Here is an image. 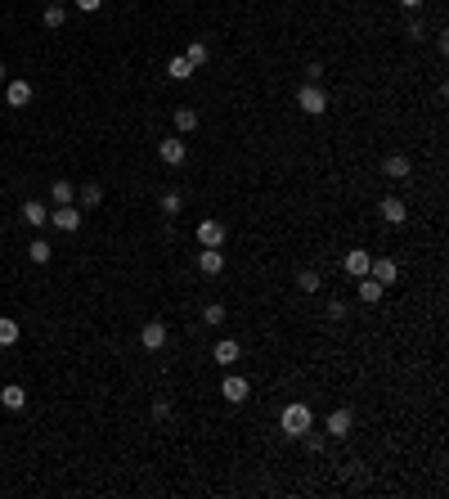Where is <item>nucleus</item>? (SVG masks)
Returning <instances> with one entry per match:
<instances>
[{
	"instance_id": "nucleus-1",
	"label": "nucleus",
	"mask_w": 449,
	"mask_h": 499,
	"mask_svg": "<svg viewBox=\"0 0 449 499\" xmlns=\"http://www.w3.org/2000/svg\"><path fill=\"white\" fill-rule=\"evenodd\" d=\"M279 427H283V436L301 441L305 432L314 427V414H310V405H301V400H292V405H288V409L279 414Z\"/></svg>"
},
{
	"instance_id": "nucleus-2",
	"label": "nucleus",
	"mask_w": 449,
	"mask_h": 499,
	"mask_svg": "<svg viewBox=\"0 0 449 499\" xmlns=\"http://www.w3.org/2000/svg\"><path fill=\"white\" fill-rule=\"evenodd\" d=\"M297 108L310 113V117H319V113H328V95L319 90V81H305L297 90Z\"/></svg>"
},
{
	"instance_id": "nucleus-3",
	"label": "nucleus",
	"mask_w": 449,
	"mask_h": 499,
	"mask_svg": "<svg viewBox=\"0 0 449 499\" xmlns=\"http://www.w3.org/2000/svg\"><path fill=\"white\" fill-rule=\"evenodd\" d=\"M50 225L54 229H63V234H76V229H81V207H54L50 212Z\"/></svg>"
},
{
	"instance_id": "nucleus-4",
	"label": "nucleus",
	"mask_w": 449,
	"mask_h": 499,
	"mask_svg": "<svg viewBox=\"0 0 449 499\" xmlns=\"http://www.w3.org/2000/svg\"><path fill=\"white\" fill-rule=\"evenodd\" d=\"M221 396L229 400V405H243V400L252 396V382H247V378H238V373H229V378L221 382Z\"/></svg>"
},
{
	"instance_id": "nucleus-5",
	"label": "nucleus",
	"mask_w": 449,
	"mask_h": 499,
	"mask_svg": "<svg viewBox=\"0 0 449 499\" xmlns=\"http://www.w3.org/2000/svg\"><path fill=\"white\" fill-rule=\"evenodd\" d=\"M194 234H198V243H203V247H221V243H225V225H221V220H212V216L198 220Z\"/></svg>"
},
{
	"instance_id": "nucleus-6",
	"label": "nucleus",
	"mask_w": 449,
	"mask_h": 499,
	"mask_svg": "<svg viewBox=\"0 0 449 499\" xmlns=\"http://www.w3.org/2000/svg\"><path fill=\"white\" fill-rule=\"evenodd\" d=\"M139 342H144V351H162V347H167V324L149 320L144 329H139Z\"/></svg>"
},
{
	"instance_id": "nucleus-7",
	"label": "nucleus",
	"mask_w": 449,
	"mask_h": 499,
	"mask_svg": "<svg viewBox=\"0 0 449 499\" xmlns=\"http://www.w3.org/2000/svg\"><path fill=\"white\" fill-rule=\"evenodd\" d=\"M368 275H373V279L382 284V288H391L400 279V265L391 261V256H373V265H368Z\"/></svg>"
},
{
	"instance_id": "nucleus-8",
	"label": "nucleus",
	"mask_w": 449,
	"mask_h": 499,
	"mask_svg": "<svg viewBox=\"0 0 449 499\" xmlns=\"http://www.w3.org/2000/svg\"><path fill=\"white\" fill-rule=\"evenodd\" d=\"M5 104L9 108H27L32 104V81H5Z\"/></svg>"
},
{
	"instance_id": "nucleus-9",
	"label": "nucleus",
	"mask_w": 449,
	"mask_h": 499,
	"mask_svg": "<svg viewBox=\"0 0 449 499\" xmlns=\"http://www.w3.org/2000/svg\"><path fill=\"white\" fill-rule=\"evenodd\" d=\"M198 270H203L207 279H212V275H221V270H225V252H221V247H203V252H198Z\"/></svg>"
},
{
	"instance_id": "nucleus-10",
	"label": "nucleus",
	"mask_w": 449,
	"mask_h": 499,
	"mask_svg": "<svg viewBox=\"0 0 449 499\" xmlns=\"http://www.w3.org/2000/svg\"><path fill=\"white\" fill-rule=\"evenodd\" d=\"M368 265H373V256L368 252H346V261H341V270H346V279H364Z\"/></svg>"
},
{
	"instance_id": "nucleus-11",
	"label": "nucleus",
	"mask_w": 449,
	"mask_h": 499,
	"mask_svg": "<svg viewBox=\"0 0 449 499\" xmlns=\"http://www.w3.org/2000/svg\"><path fill=\"white\" fill-rule=\"evenodd\" d=\"M158 158L167 162V167H180V162L189 158V149H185V140H162L158 144Z\"/></svg>"
},
{
	"instance_id": "nucleus-12",
	"label": "nucleus",
	"mask_w": 449,
	"mask_h": 499,
	"mask_svg": "<svg viewBox=\"0 0 449 499\" xmlns=\"http://www.w3.org/2000/svg\"><path fill=\"white\" fill-rule=\"evenodd\" d=\"M350 423H355V414L341 405V409H332V414H328V423H323V427H328V436H350Z\"/></svg>"
},
{
	"instance_id": "nucleus-13",
	"label": "nucleus",
	"mask_w": 449,
	"mask_h": 499,
	"mask_svg": "<svg viewBox=\"0 0 449 499\" xmlns=\"http://www.w3.org/2000/svg\"><path fill=\"white\" fill-rule=\"evenodd\" d=\"M382 171H387L391 180H409V171H414V162H409L405 153H387V162H382Z\"/></svg>"
},
{
	"instance_id": "nucleus-14",
	"label": "nucleus",
	"mask_w": 449,
	"mask_h": 499,
	"mask_svg": "<svg viewBox=\"0 0 449 499\" xmlns=\"http://www.w3.org/2000/svg\"><path fill=\"white\" fill-rule=\"evenodd\" d=\"M18 216H23V225H32V229H41L45 220H50L45 203H36V198H27V203H23V212H18Z\"/></svg>"
},
{
	"instance_id": "nucleus-15",
	"label": "nucleus",
	"mask_w": 449,
	"mask_h": 499,
	"mask_svg": "<svg viewBox=\"0 0 449 499\" xmlns=\"http://www.w3.org/2000/svg\"><path fill=\"white\" fill-rule=\"evenodd\" d=\"M382 220H387V225H405V220H409V207L400 203V198H382Z\"/></svg>"
},
{
	"instance_id": "nucleus-16",
	"label": "nucleus",
	"mask_w": 449,
	"mask_h": 499,
	"mask_svg": "<svg viewBox=\"0 0 449 499\" xmlns=\"http://www.w3.org/2000/svg\"><path fill=\"white\" fill-rule=\"evenodd\" d=\"M0 405L5 409H27V391L18 387V382H5V387H0Z\"/></svg>"
},
{
	"instance_id": "nucleus-17",
	"label": "nucleus",
	"mask_w": 449,
	"mask_h": 499,
	"mask_svg": "<svg viewBox=\"0 0 449 499\" xmlns=\"http://www.w3.org/2000/svg\"><path fill=\"white\" fill-rule=\"evenodd\" d=\"M238 356H243V347H238V342H234V338H225V342H216V351H212V360H216V364H225V369H229V364H234Z\"/></svg>"
},
{
	"instance_id": "nucleus-18",
	"label": "nucleus",
	"mask_w": 449,
	"mask_h": 499,
	"mask_svg": "<svg viewBox=\"0 0 449 499\" xmlns=\"http://www.w3.org/2000/svg\"><path fill=\"white\" fill-rule=\"evenodd\" d=\"M50 198H54V207H68L72 198H76V185H72V180H54V185H50Z\"/></svg>"
},
{
	"instance_id": "nucleus-19",
	"label": "nucleus",
	"mask_w": 449,
	"mask_h": 499,
	"mask_svg": "<svg viewBox=\"0 0 449 499\" xmlns=\"http://www.w3.org/2000/svg\"><path fill=\"white\" fill-rule=\"evenodd\" d=\"M167 72H171V81H189V76H194V63H189L185 54H176V59L167 63Z\"/></svg>"
},
{
	"instance_id": "nucleus-20",
	"label": "nucleus",
	"mask_w": 449,
	"mask_h": 499,
	"mask_svg": "<svg viewBox=\"0 0 449 499\" xmlns=\"http://www.w3.org/2000/svg\"><path fill=\"white\" fill-rule=\"evenodd\" d=\"M27 256H32V265H45L54 256V247L45 243V238H32V243H27Z\"/></svg>"
},
{
	"instance_id": "nucleus-21",
	"label": "nucleus",
	"mask_w": 449,
	"mask_h": 499,
	"mask_svg": "<svg viewBox=\"0 0 449 499\" xmlns=\"http://www.w3.org/2000/svg\"><path fill=\"white\" fill-rule=\"evenodd\" d=\"M382 293H387V288H382V284L373 279V275H364V279H359V297H364L368 306H373V302H382Z\"/></svg>"
},
{
	"instance_id": "nucleus-22",
	"label": "nucleus",
	"mask_w": 449,
	"mask_h": 499,
	"mask_svg": "<svg viewBox=\"0 0 449 499\" xmlns=\"http://www.w3.org/2000/svg\"><path fill=\"white\" fill-rule=\"evenodd\" d=\"M194 126H198V113L194 108H176V131H180V136H189Z\"/></svg>"
},
{
	"instance_id": "nucleus-23",
	"label": "nucleus",
	"mask_w": 449,
	"mask_h": 499,
	"mask_svg": "<svg viewBox=\"0 0 449 499\" xmlns=\"http://www.w3.org/2000/svg\"><path fill=\"white\" fill-rule=\"evenodd\" d=\"M76 198H81V207H99L103 203V185H81V194H76Z\"/></svg>"
},
{
	"instance_id": "nucleus-24",
	"label": "nucleus",
	"mask_w": 449,
	"mask_h": 499,
	"mask_svg": "<svg viewBox=\"0 0 449 499\" xmlns=\"http://www.w3.org/2000/svg\"><path fill=\"white\" fill-rule=\"evenodd\" d=\"M297 288H301V293H319V288H323L319 270H301V275H297Z\"/></svg>"
},
{
	"instance_id": "nucleus-25",
	"label": "nucleus",
	"mask_w": 449,
	"mask_h": 499,
	"mask_svg": "<svg viewBox=\"0 0 449 499\" xmlns=\"http://www.w3.org/2000/svg\"><path fill=\"white\" fill-rule=\"evenodd\" d=\"M41 18H45V27H63V23H68V9H63V5H50Z\"/></svg>"
},
{
	"instance_id": "nucleus-26",
	"label": "nucleus",
	"mask_w": 449,
	"mask_h": 499,
	"mask_svg": "<svg viewBox=\"0 0 449 499\" xmlns=\"http://www.w3.org/2000/svg\"><path fill=\"white\" fill-rule=\"evenodd\" d=\"M180 207H185V198H180L176 189H167V194H162V212H167V216H176Z\"/></svg>"
},
{
	"instance_id": "nucleus-27",
	"label": "nucleus",
	"mask_w": 449,
	"mask_h": 499,
	"mask_svg": "<svg viewBox=\"0 0 449 499\" xmlns=\"http://www.w3.org/2000/svg\"><path fill=\"white\" fill-rule=\"evenodd\" d=\"M18 342V324L14 320H0V347H14Z\"/></svg>"
},
{
	"instance_id": "nucleus-28",
	"label": "nucleus",
	"mask_w": 449,
	"mask_h": 499,
	"mask_svg": "<svg viewBox=\"0 0 449 499\" xmlns=\"http://www.w3.org/2000/svg\"><path fill=\"white\" fill-rule=\"evenodd\" d=\"M185 59L194 63V68H203V63H207V45H203V41H194V45L185 50Z\"/></svg>"
},
{
	"instance_id": "nucleus-29",
	"label": "nucleus",
	"mask_w": 449,
	"mask_h": 499,
	"mask_svg": "<svg viewBox=\"0 0 449 499\" xmlns=\"http://www.w3.org/2000/svg\"><path fill=\"white\" fill-rule=\"evenodd\" d=\"M203 320H207V324H225V306H221V302H212V306L203 311Z\"/></svg>"
},
{
	"instance_id": "nucleus-30",
	"label": "nucleus",
	"mask_w": 449,
	"mask_h": 499,
	"mask_svg": "<svg viewBox=\"0 0 449 499\" xmlns=\"http://www.w3.org/2000/svg\"><path fill=\"white\" fill-rule=\"evenodd\" d=\"M301 441H305V450H310V455H319V450H323V436H319V432H314V427H310V432H305V436H301Z\"/></svg>"
},
{
	"instance_id": "nucleus-31",
	"label": "nucleus",
	"mask_w": 449,
	"mask_h": 499,
	"mask_svg": "<svg viewBox=\"0 0 449 499\" xmlns=\"http://www.w3.org/2000/svg\"><path fill=\"white\" fill-rule=\"evenodd\" d=\"M328 320H346V302H328Z\"/></svg>"
},
{
	"instance_id": "nucleus-32",
	"label": "nucleus",
	"mask_w": 449,
	"mask_h": 499,
	"mask_svg": "<svg viewBox=\"0 0 449 499\" xmlns=\"http://www.w3.org/2000/svg\"><path fill=\"white\" fill-rule=\"evenodd\" d=\"M405 32H409V41H423V23H418V18H409Z\"/></svg>"
},
{
	"instance_id": "nucleus-33",
	"label": "nucleus",
	"mask_w": 449,
	"mask_h": 499,
	"mask_svg": "<svg viewBox=\"0 0 449 499\" xmlns=\"http://www.w3.org/2000/svg\"><path fill=\"white\" fill-rule=\"evenodd\" d=\"M99 5H103V0H76V9H81V14H94Z\"/></svg>"
},
{
	"instance_id": "nucleus-34",
	"label": "nucleus",
	"mask_w": 449,
	"mask_h": 499,
	"mask_svg": "<svg viewBox=\"0 0 449 499\" xmlns=\"http://www.w3.org/2000/svg\"><path fill=\"white\" fill-rule=\"evenodd\" d=\"M400 5H405V9H423V0H400Z\"/></svg>"
},
{
	"instance_id": "nucleus-35",
	"label": "nucleus",
	"mask_w": 449,
	"mask_h": 499,
	"mask_svg": "<svg viewBox=\"0 0 449 499\" xmlns=\"http://www.w3.org/2000/svg\"><path fill=\"white\" fill-rule=\"evenodd\" d=\"M9 81V72H5V63H0V85H5Z\"/></svg>"
}]
</instances>
